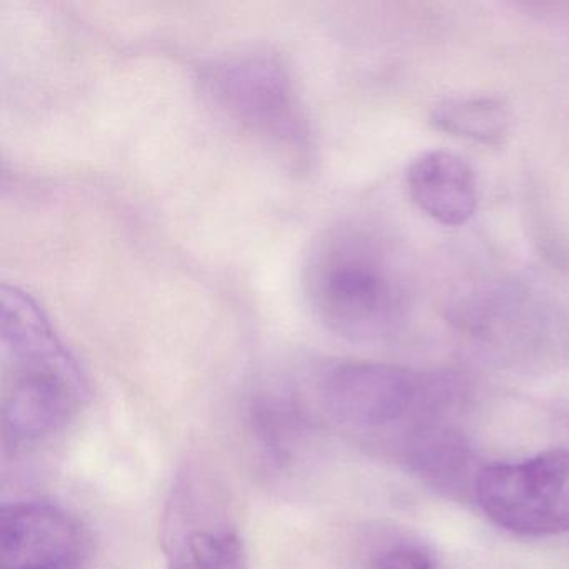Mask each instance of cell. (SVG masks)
<instances>
[{
  "instance_id": "obj_1",
  "label": "cell",
  "mask_w": 569,
  "mask_h": 569,
  "mask_svg": "<svg viewBox=\"0 0 569 569\" xmlns=\"http://www.w3.org/2000/svg\"><path fill=\"white\" fill-rule=\"evenodd\" d=\"M0 325L2 356L12 375L4 401V442L9 449L28 448L68 425L84 398V376L28 292L2 288Z\"/></svg>"
},
{
  "instance_id": "obj_2",
  "label": "cell",
  "mask_w": 569,
  "mask_h": 569,
  "mask_svg": "<svg viewBox=\"0 0 569 569\" xmlns=\"http://www.w3.org/2000/svg\"><path fill=\"white\" fill-rule=\"evenodd\" d=\"M306 295L319 321L349 341H371L395 321V286L378 248L365 236L336 231L309 254Z\"/></svg>"
},
{
  "instance_id": "obj_3",
  "label": "cell",
  "mask_w": 569,
  "mask_h": 569,
  "mask_svg": "<svg viewBox=\"0 0 569 569\" xmlns=\"http://www.w3.org/2000/svg\"><path fill=\"white\" fill-rule=\"evenodd\" d=\"M212 104L259 141L302 158L309 148L308 124L288 68L262 51L216 59L202 71Z\"/></svg>"
},
{
  "instance_id": "obj_4",
  "label": "cell",
  "mask_w": 569,
  "mask_h": 569,
  "mask_svg": "<svg viewBox=\"0 0 569 569\" xmlns=\"http://www.w3.org/2000/svg\"><path fill=\"white\" fill-rule=\"evenodd\" d=\"M166 569H248V549L222 486L198 465L176 475L161 522Z\"/></svg>"
},
{
  "instance_id": "obj_5",
  "label": "cell",
  "mask_w": 569,
  "mask_h": 569,
  "mask_svg": "<svg viewBox=\"0 0 569 569\" xmlns=\"http://www.w3.org/2000/svg\"><path fill=\"white\" fill-rule=\"evenodd\" d=\"M472 485L479 508L506 531L529 538L569 531L568 449L485 466Z\"/></svg>"
},
{
  "instance_id": "obj_6",
  "label": "cell",
  "mask_w": 569,
  "mask_h": 569,
  "mask_svg": "<svg viewBox=\"0 0 569 569\" xmlns=\"http://www.w3.org/2000/svg\"><path fill=\"white\" fill-rule=\"evenodd\" d=\"M439 388L431 378L385 362L346 361L319 379L329 418L351 431L378 432L421 411Z\"/></svg>"
},
{
  "instance_id": "obj_7",
  "label": "cell",
  "mask_w": 569,
  "mask_h": 569,
  "mask_svg": "<svg viewBox=\"0 0 569 569\" xmlns=\"http://www.w3.org/2000/svg\"><path fill=\"white\" fill-rule=\"evenodd\" d=\"M88 539L74 516L48 501L0 511V569H86Z\"/></svg>"
},
{
  "instance_id": "obj_8",
  "label": "cell",
  "mask_w": 569,
  "mask_h": 569,
  "mask_svg": "<svg viewBox=\"0 0 569 569\" xmlns=\"http://www.w3.org/2000/svg\"><path fill=\"white\" fill-rule=\"evenodd\" d=\"M408 191L415 204L442 226H462L478 206V182L468 162L448 151H429L408 169Z\"/></svg>"
},
{
  "instance_id": "obj_9",
  "label": "cell",
  "mask_w": 569,
  "mask_h": 569,
  "mask_svg": "<svg viewBox=\"0 0 569 569\" xmlns=\"http://www.w3.org/2000/svg\"><path fill=\"white\" fill-rule=\"evenodd\" d=\"M248 432L261 461L274 471L291 465L305 438L301 405L284 389L256 392L248 406Z\"/></svg>"
},
{
  "instance_id": "obj_10",
  "label": "cell",
  "mask_w": 569,
  "mask_h": 569,
  "mask_svg": "<svg viewBox=\"0 0 569 569\" xmlns=\"http://www.w3.org/2000/svg\"><path fill=\"white\" fill-rule=\"evenodd\" d=\"M405 459L412 471L442 488H452L468 471L469 449L459 432L445 426H419L405 442Z\"/></svg>"
},
{
  "instance_id": "obj_11",
  "label": "cell",
  "mask_w": 569,
  "mask_h": 569,
  "mask_svg": "<svg viewBox=\"0 0 569 569\" xmlns=\"http://www.w3.org/2000/svg\"><path fill=\"white\" fill-rule=\"evenodd\" d=\"M436 128L482 144H498L508 134L511 114L499 99H449L432 111Z\"/></svg>"
},
{
  "instance_id": "obj_12",
  "label": "cell",
  "mask_w": 569,
  "mask_h": 569,
  "mask_svg": "<svg viewBox=\"0 0 569 569\" xmlns=\"http://www.w3.org/2000/svg\"><path fill=\"white\" fill-rule=\"evenodd\" d=\"M371 569H436L435 559L416 545H395L372 556Z\"/></svg>"
}]
</instances>
